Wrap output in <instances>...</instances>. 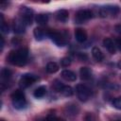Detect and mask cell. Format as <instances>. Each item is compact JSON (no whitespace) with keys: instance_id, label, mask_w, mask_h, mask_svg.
<instances>
[{"instance_id":"6da1fadb","label":"cell","mask_w":121,"mask_h":121,"mask_svg":"<svg viewBox=\"0 0 121 121\" xmlns=\"http://www.w3.org/2000/svg\"><path fill=\"white\" fill-rule=\"evenodd\" d=\"M27 57H28V50L27 48L23 47L17 50L10 51L8 56V60L13 65L23 66L26 64Z\"/></svg>"},{"instance_id":"7a4b0ae2","label":"cell","mask_w":121,"mask_h":121,"mask_svg":"<svg viewBox=\"0 0 121 121\" xmlns=\"http://www.w3.org/2000/svg\"><path fill=\"white\" fill-rule=\"evenodd\" d=\"M11 101L13 107L17 110H22L26 105L25 94L23 93L22 90H16L11 94Z\"/></svg>"},{"instance_id":"3957f363","label":"cell","mask_w":121,"mask_h":121,"mask_svg":"<svg viewBox=\"0 0 121 121\" xmlns=\"http://www.w3.org/2000/svg\"><path fill=\"white\" fill-rule=\"evenodd\" d=\"M48 36L58 46H63L67 43L66 36L63 33L58 32L56 30H48Z\"/></svg>"},{"instance_id":"277c9868","label":"cell","mask_w":121,"mask_h":121,"mask_svg":"<svg viewBox=\"0 0 121 121\" xmlns=\"http://www.w3.org/2000/svg\"><path fill=\"white\" fill-rule=\"evenodd\" d=\"M20 19L25 23V25H31L33 21V10L27 7H21L19 10Z\"/></svg>"},{"instance_id":"5b68a950","label":"cell","mask_w":121,"mask_h":121,"mask_svg":"<svg viewBox=\"0 0 121 121\" xmlns=\"http://www.w3.org/2000/svg\"><path fill=\"white\" fill-rule=\"evenodd\" d=\"M76 93L80 101H87L91 96L90 89L84 84H78L76 87Z\"/></svg>"},{"instance_id":"8992f818","label":"cell","mask_w":121,"mask_h":121,"mask_svg":"<svg viewBox=\"0 0 121 121\" xmlns=\"http://www.w3.org/2000/svg\"><path fill=\"white\" fill-rule=\"evenodd\" d=\"M38 79H39V78L36 75L27 73V74L22 75V77L20 78V80H19V84L22 88H27L30 85H32L35 81H37Z\"/></svg>"},{"instance_id":"52a82bcc","label":"cell","mask_w":121,"mask_h":121,"mask_svg":"<svg viewBox=\"0 0 121 121\" xmlns=\"http://www.w3.org/2000/svg\"><path fill=\"white\" fill-rule=\"evenodd\" d=\"M93 17V12L90 9H80L76 13V22L81 24Z\"/></svg>"},{"instance_id":"ba28073f","label":"cell","mask_w":121,"mask_h":121,"mask_svg":"<svg viewBox=\"0 0 121 121\" xmlns=\"http://www.w3.org/2000/svg\"><path fill=\"white\" fill-rule=\"evenodd\" d=\"M12 27H13L14 33H16V34H22L26 30V25H25V23L20 18L15 19V21L13 22Z\"/></svg>"},{"instance_id":"9c48e42d","label":"cell","mask_w":121,"mask_h":121,"mask_svg":"<svg viewBox=\"0 0 121 121\" xmlns=\"http://www.w3.org/2000/svg\"><path fill=\"white\" fill-rule=\"evenodd\" d=\"M119 11V9L117 6H107V7H104L100 9V14L102 17H105L107 16L108 13H111V14H116L117 12Z\"/></svg>"},{"instance_id":"30bf717a","label":"cell","mask_w":121,"mask_h":121,"mask_svg":"<svg viewBox=\"0 0 121 121\" xmlns=\"http://www.w3.org/2000/svg\"><path fill=\"white\" fill-rule=\"evenodd\" d=\"M75 38L78 43H83L87 39V33L83 28H77L75 30Z\"/></svg>"},{"instance_id":"8fae6325","label":"cell","mask_w":121,"mask_h":121,"mask_svg":"<svg viewBox=\"0 0 121 121\" xmlns=\"http://www.w3.org/2000/svg\"><path fill=\"white\" fill-rule=\"evenodd\" d=\"M103 45L111 54H114L115 53V43L112 42V39L105 38L103 40Z\"/></svg>"},{"instance_id":"7c38bea8","label":"cell","mask_w":121,"mask_h":121,"mask_svg":"<svg viewBox=\"0 0 121 121\" xmlns=\"http://www.w3.org/2000/svg\"><path fill=\"white\" fill-rule=\"evenodd\" d=\"M34 36L38 41H42L45 38V36H48V30L45 31L44 29H43L42 27H36L34 29Z\"/></svg>"},{"instance_id":"4fadbf2b","label":"cell","mask_w":121,"mask_h":121,"mask_svg":"<svg viewBox=\"0 0 121 121\" xmlns=\"http://www.w3.org/2000/svg\"><path fill=\"white\" fill-rule=\"evenodd\" d=\"M79 76L82 80H88L92 78V71L88 67H81L79 69Z\"/></svg>"},{"instance_id":"5bb4252c","label":"cell","mask_w":121,"mask_h":121,"mask_svg":"<svg viewBox=\"0 0 121 121\" xmlns=\"http://www.w3.org/2000/svg\"><path fill=\"white\" fill-rule=\"evenodd\" d=\"M61 78L67 81H75L77 79L76 74L71 70H63L61 72Z\"/></svg>"},{"instance_id":"9a60e30c","label":"cell","mask_w":121,"mask_h":121,"mask_svg":"<svg viewBox=\"0 0 121 121\" xmlns=\"http://www.w3.org/2000/svg\"><path fill=\"white\" fill-rule=\"evenodd\" d=\"M92 55H93V58L96 61H102L103 59H104V55H103L102 51L98 47H96V46H95L92 49Z\"/></svg>"},{"instance_id":"2e32d148","label":"cell","mask_w":121,"mask_h":121,"mask_svg":"<svg viewBox=\"0 0 121 121\" xmlns=\"http://www.w3.org/2000/svg\"><path fill=\"white\" fill-rule=\"evenodd\" d=\"M68 16H69V13L66 9H59L56 13L57 19L60 22H66L68 19Z\"/></svg>"},{"instance_id":"e0dca14e","label":"cell","mask_w":121,"mask_h":121,"mask_svg":"<svg viewBox=\"0 0 121 121\" xmlns=\"http://www.w3.org/2000/svg\"><path fill=\"white\" fill-rule=\"evenodd\" d=\"M35 21L38 25H41V26H43L45 25L47 22H48V16L46 14H43V13H40L38 14L36 17H35Z\"/></svg>"},{"instance_id":"ac0fdd59","label":"cell","mask_w":121,"mask_h":121,"mask_svg":"<svg viewBox=\"0 0 121 121\" xmlns=\"http://www.w3.org/2000/svg\"><path fill=\"white\" fill-rule=\"evenodd\" d=\"M46 72L49 73V74H54L56 73L58 70H59V65L58 63H56L55 61H50L47 63L46 65Z\"/></svg>"},{"instance_id":"d6986e66","label":"cell","mask_w":121,"mask_h":121,"mask_svg":"<svg viewBox=\"0 0 121 121\" xmlns=\"http://www.w3.org/2000/svg\"><path fill=\"white\" fill-rule=\"evenodd\" d=\"M45 94H46V88H45V86H40V87H38L34 91V93H33V95H34V96L36 98H41V97L44 96Z\"/></svg>"},{"instance_id":"ffe728a7","label":"cell","mask_w":121,"mask_h":121,"mask_svg":"<svg viewBox=\"0 0 121 121\" xmlns=\"http://www.w3.org/2000/svg\"><path fill=\"white\" fill-rule=\"evenodd\" d=\"M11 74H12V73H11V71H10L9 69L4 68V69H2V71H1V78H2V79H4V80H8V79L10 78Z\"/></svg>"},{"instance_id":"44dd1931","label":"cell","mask_w":121,"mask_h":121,"mask_svg":"<svg viewBox=\"0 0 121 121\" xmlns=\"http://www.w3.org/2000/svg\"><path fill=\"white\" fill-rule=\"evenodd\" d=\"M60 93L64 95V96H71L73 95V89L71 86H68V85H64L62 90L60 91Z\"/></svg>"},{"instance_id":"7402d4cb","label":"cell","mask_w":121,"mask_h":121,"mask_svg":"<svg viewBox=\"0 0 121 121\" xmlns=\"http://www.w3.org/2000/svg\"><path fill=\"white\" fill-rule=\"evenodd\" d=\"M63 86H64L63 83H62L61 81H60L59 79H55V80L53 81V84H52L53 89H54L55 91H57V92H60V91L62 90Z\"/></svg>"},{"instance_id":"603a6c76","label":"cell","mask_w":121,"mask_h":121,"mask_svg":"<svg viewBox=\"0 0 121 121\" xmlns=\"http://www.w3.org/2000/svg\"><path fill=\"white\" fill-rule=\"evenodd\" d=\"M0 17H1V31H2L3 34H8L9 33V27L8 24H6L4 22L3 14H0Z\"/></svg>"},{"instance_id":"cb8c5ba5","label":"cell","mask_w":121,"mask_h":121,"mask_svg":"<svg viewBox=\"0 0 121 121\" xmlns=\"http://www.w3.org/2000/svg\"><path fill=\"white\" fill-rule=\"evenodd\" d=\"M112 106L117 110H121V96L115 97L112 100Z\"/></svg>"},{"instance_id":"d4e9b609","label":"cell","mask_w":121,"mask_h":121,"mask_svg":"<svg viewBox=\"0 0 121 121\" xmlns=\"http://www.w3.org/2000/svg\"><path fill=\"white\" fill-rule=\"evenodd\" d=\"M70 63H71L70 58L65 57V58H62V59L60 60V65L63 66V67H68V66L70 65Z\"/></svg>"},{"instance_id":"484cf974","label":"cell","mask_w":121,"mask_h":121,"mask_svg":"<svg viewBox=\"0 0 121 121\" xmlns=\"http://www.w3.org/2000/svg\"><path fill=\"white\" fill-rule=\"evenodd\" d=\"M42 121H64V120L61 118H59L57 116H54V115H48L45 119H43Z\"/></svg>"},{"instance_id":"4316f807","label":"cell","mask_w":121,"mask_h":121,"mask_svg":"<svg viewBox=\"0 0 121 121\" xmlns=\"http://www.w3.org/2000/svg\"><path fill=\"white\" fill-rule=\"evenodd\" d=\"M84 120H85V121H95V117H94V115H93L92 113L88 112V113H86Z\"/></svg>"},{"instance_id":"83f0119b","label":"cell","mask_w":121,"mask_h":121,"mask_svg":"<svg viewBox=\"0 0 121 121\" xmlns=\"http://www.w3.org/2000/svg\"><path fill=\"white\" fill-rule=\"evenodd\" d=\"M115 46H117V48L119 50H121V37H119L115 40Z\"/></svg>"},{"instance_id":"f1b7e54d","label":"cell","mask_w":121,"mask_h":121,"mask_svg":"<svg viewBox=\"0 0 121 121\" xmlns=\"http://www.w3.org/2000/svg\"><path fill=\"white\" fill-rule=\"evenodd\" d=\"M78 58L79 60H87V56H86L85 54H83V53H78Z\"/></svg>"},{"instance_id":"f546056e","label":"cell","mask_w":121,"mask_h":121,"mask_svg":"<svg viewBox=\"0 0 121 121\" xmlns=\"http://www.w3.org/2000/svg\"><path fill=\"white\" fill-rule=\"evenodd\" d=\"M114 29H115V31H116L118 34H120V35H121V24L116 25V26H114Z\"/></svg>"},{"instance_id":"4dcf8cb0","label":"cell","mask_w":121,"mask_h":121,"mask_svg":"<svg viewBox=\"0 0 121 121\" xmlns=\"http://www.w3.org/2000/svg\"><path fill=\"white\" fill-rule=\"evenodd\" d=\"M0 41H1V43H0V47H1V50H3V47H4V43H5V41H4V38L1 36L0 37Z\"/></svg>"},{"instance_id":"1f68e13d","label":"cell","mask_w":121,"mask_h":121,"mask_svg":"<svg viewBox=\"0 0 121 121\" xmlns=\"http://www.w3.org/2000/svg\"><path fill=\"white\" fill-rule=\"evenodd\" d=\"M117 67H118L119 69H121V60H120L118 62H117Z\"/></svg>"},{"instance_id":"d6a6232c","label":"cell","mask_w":121,"mask_h":121,"mask_svg":"<svg viewBox=\"0 0 121 121\" xmlns=\"http://www.w3.org/2000/svg\"><path fill=\"white\" fill-rule=\"evenodd\" d=\"M1 121H4V120H1Z\"/></svg>"},{"instance_id":"836d02e7","label":"cell","mask_w":121,"mask_h":121,"mask_svg":"<svg viewBox=\"0 0 121 121\" xmlns=\"http://www.w3.org/2000/svg\"><path fill=\"white\" fill-rule=\"evenodd\" d=\"M117 121H120V120H117Z\"/></svg>"}]
</instances>
